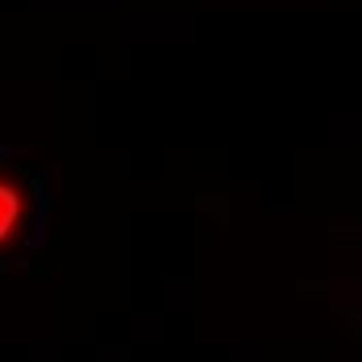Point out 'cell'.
I'll return each mask as SVG.
<instances>
[{
    "label": "cell",
    "instance_id": "obj_1",
    "mask_svg": "<svg viewBox=\"0 0 362 362\" xmlns=\"http://www.w3.org/2000/svg\"><path fill=\"white\" fill-rule=\"evenodd\" d=\"M50 196L37 171L0 154V275L25 267L46 242Z\"/></svg>",
    "mask_w": 362,
    "mask_h": 362
}]
</instances>
